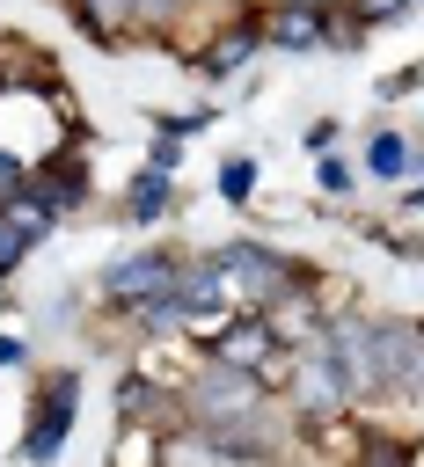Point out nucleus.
Listing matches in <instances>:
<instances>
[{
	"label": "nucleus",
	"instance_id": "cd10ccee",
	"mask_svg": "<svg viewBox=\"0 0 424 467\" xmlns=\"http://www.w3.org/2000/svg\"><path fill=\"white\" fill-rule=\"evenodd\" d=\"M402 204H409V212H424V182H417V190H402Z\"/></svg>",
	"mask_w": 424,
	"mask_h": 467
},
{
	"label": "nucleus",
	"instance_id": "2eb2a0df",
	"mask_svg": "<svg viewBox=\"0 0 424 467\" xmlns=\"http://www.w3.org/2000/svg\"><path fill=\"white\" fill-rule=\"evenodd\" d=\"M168 212H175V175L139 168V175L124 182V219H132V226H161Z\"/></svg>",
	"mask_w": 424,
	"mask_h": 467
},
{
	"label": "nucleus",
	"instance_id": "c85d7f7f",
	"mask_svg": "<svg viewBox=\"0 0 424 467\" xmlns=\"http://www.w3.org/2000/svg\"><path fill=\"white\" fill-rule=\"evenodd\" d=\"M314 7H336V0H314Z\"/></svg>",
	"mask_w": 424,
	"mask_h": 467
},
{
	"label": "nucleus",
	"instance_id": "5701e85b",
	"mask_svg": "<svg viewBox=\"0 0 424 467\" xmlns=\"http://www.w3.org/2000/svg\"><path fill=\"white\" fill-rule=\"evenodd\" d=\"M22 190H29V161L0 146V204H7V197H22Z\"/></svg>",
	"mask_w": 424,
	"mask_h": 467
},
{
	"label": "nucleus",
	"instance_id": "f257e3e1",
	"mask_svg": "<svg viewBox=\"0 0 424 467\" xmlns=\"http://www.w3.org/2000/svg\"><path fill=\"white\" fill-rule=\"evenodd\" d=\"M212 263L227 270V285H234V306H241V314H270V306L300 299V285H314V270H307L300 255H285V248H270V241H256V234L219 241V248H212Z\"/></svg>",
	"mask_w": 424,
	"mask_h": 467
},
{
	"label": "nucleus",
	"instance_id": "1a4fd4ad",
	"mask_svg": "<svg viewBox=\"0 0 424 467\" xmlns=\"http://www.w3.org/2000/svg\"><path fill=\"white\" fill-rule=\"evenodd\" d=\"M314 343H322L329 365L344 372L351 401H373V314H329Z\"/></svg>",
	"mask_w": 424,
	"mask_h": 467
},
{
	"label": "nucleus",
	"instance_id": "ddd939ff",
	"mask_svg": "<svg viewBox=\"0 0 424 467\" xmlns=\"http://www.w3.org/2000/svg\"><path fill=\"white\" fill-rule=\"evenodd\" d=\"M66 22H73L88 44H102V51L132 44V0H66Z\"/></svg>",
	"mask_w": 424,
	"mask_h": 467
},
{
	"label": "nucleus",
	"instance_id": "f8f14e48",
	"mask_svg": "<svg viewBox=\"0 0 424 467\" xmlns=\"http://www.w3.org/2000/svg\"><path fill=\"white\" fill-rule=\"evenodd\" d=\"M358 175L402 182V190H409V131H402V124H373L366 146H358Z\"/></svg>",
	"mask_w": 424,
	"mask_h": 467
},
{
	"label": "nucleus",
	"instance_id": "39448f33",
	"mask_svg": "<svg viewBox=\"0 0 424 467\" xmlns=\"http://www.w3.org/2000/svg\"><path fill=\"white\" fill-rule=\"evenodd\" d=\"M73 423H80V372L58 365V372L37 379V401H29V423H22V467H58Z\"/></svg>",
	"mask_w": 424,
	"mask_h": 467
},
{
	"label": "nucleus",
	"instance_id": "20e7f679",
	"mask_svg": "<svg viewBox=\"0 0 424 467\" xmlns=\"http://www.w3.org/2000/svg\"><path fill=\"white\" fill-rule=\"evenodd\" d=\"M285 416H292L300 431H329V423L351 416V387H344V372L329 365L322 343H300V350H292V372H285Z\"/></svg>",
	"mask_w": 424,
	"mask_h": 467
},
{
	"label": "nucleus",
	"instance_id": "bb28decb",
	"mask_svg": "<svg viewBox=\"0 0 424 467\" xmlns=\"http://www.w3.org/2000/svg\"><path fill=\"white\" fill-rule=\"evenodd\" d=\"M387 248H395V255H409V263L424 255V241H417V234H387Z\"/></svg>",
	"mask_w": 424,
	"mask_h": 467
},
{
	"label": "nucleus",
	"instance_id": "f03ea898",
	"mask_svg": "<svg viewBox=\"0 0 424 467\" xmlns=\"http://www.w3.org/2000/svg\"><path fill=\"white\" fill-rule=\"evenodd\" d=\"M183 255H190V248H175V241H139V248L110 255V263H102V277H95L102 306H110V314H139V306H154L161 292H175Z\"/></svg>",
	"mask_w": 424,
	"mask_h": 467
},
{
	"label": "nucleus",
	"instance_id": "6ab92c4d",
	"mask_svg": "<svg viewBox=\"0 0 424 467\" xmlns=\"http://www.w3.org/2000/svg\"><path fill=\"white\" fill-rule=\"evenodd\" d=\"M0 219H7L15 234H29V241H44V234L58 226V219H51V212H44V204H37L29 190H22V197H7V204H0Z\"/></svg>",
	"mask_w": 424,
	"mask_h": 467
},
{
	"label": "nucleus",
	"instance_id": "a211bd4d",
	"mask_svg": "<svg viewBox=\"0 0 424 467\" xmlns=\"http://www.w3.org/2000/svg\"><path fill=\"white\" fill-rule=\"evenodd\" d=\"M256 175H263V168H256V153H227V161H219V175H212L219 204H234V212H241V204L256 197Z\"/></svg>",
	"mask_w": 424,
	"mask_h": 467
},
{
	"label": "nucleus",
	"instance_id": "dca6fc26",
	"mask_svg": "<svg viewBox=\"0 0 424 467\" xmlns=\"http://www.w3.org/2000/svg\"><path fill=\"white\" fill-rule=\"evenodd\" d=\"M336 15H344V29L366 44V36H380V29H402V22L417 15V0H336Z\"/></svg>",
	"mask_w": 424,
	"mask_h": 467
},
{
	"label": "nucleus",
	"instance_id": "412c9836",
	"mask_svg": "<svg viewBox=\"0 0 424 467\" xmlns=\"http://www.w3.org/2000/svg\"><path fill=\"white\" fill-rule=\"evenodd\" d=\"M205 124H212V109H168V117H154L161 139H197Z\"/></svg>",
	"mask_w": 424,
	"mask_h": 467
},
{
	"label": "nucleus",
	"instance_id": "423d86ee",
	"mask_svg": "<svg viewBox=\"0 0 424 467\" xmlns=\"http://www.w3.org/2000/svg\"><path fill=\"white\" fill-rule=\"evenodd\" d=\"M424 394V328L402 314H373V401Z\"/></svg>",
	"mask_w": 424,
	"mask_h": 467
},
{
	"label": "nucleus",
	"instance_id": "f3484780",
	"mask_svg": "<svg viewBox=\"0 0 424 467\" xmlns=\"http://www.w3.org/2000/svg\"><path fill=\"white\" fill-rule=\"evenodd\" d=\"M351 467H409V438L358 423V431H351Z\"/></svg>",
	"mask_w": 424,
	"mask_h": 467
},
{
	"label": "nucleus",
	"instance_id": "9d476101",
	"mask_svg": "<svg viewBox=\"0 0 424 467\" xmlns=\"http://www.w3.org/2000/svg\"><path fill=\"white\" fill-rule=\"evenodd\" d=\"M117 431H139V438L183 431L175 387H168V379H146V372H124V379H117Z\"/></svg>",
	"mask_w": 424,
	"mask_h": 467
},
{
	"label": "nucleus",
	"instance_id": "0eeeda50",
	"mask_svg": "<svg viewBox=\"0 0 424 467\" xmlns=\"http://www.w3.org/2000/svg\"><path fill=\"white\" fill-rule=\"evenodd\" d=\"M205 358H219V365H234V372H256V379H278L285 343H278L270 314H227V321L205 336Z\"/></svg>",
	"mask_w": 424,
	"mask_h": 467
},
{
	"label": "nucleus",
	"instance_id": "aec40b11",
	"mask_svg": "<svg viewBox=\"0 0 424 467\" xmlns=\"http://www.w3.org/2000/svg\"><path fill=\"white\" fill-rule=\"evenodd\" d=\"M314 182H322V197H351V190H358V168H351L344 153H322V161H314Z\"/></svg>",
	"mask_w": 424,
	"mask_h": 467
},
{
	"label": "nucleus",
	"instance_id": "c756f323",
	"mask_svg": "<svg viewBox=\"0 0 424 467\" xmlns=\"http://www.w3.org/2000/svg\"><path fill=\"white\" fill-rule=\"evenodd\" d=\"M417 328H424V321H417Z\"/></svg>",
	"mask_w": 424,
	"mask_h": 467
},
{
	"label": "nucleus",
	"instance_id": "b1692460",
	"mask_svg": "<svg viewBox=\"0 0 424 467\" xmlns=\"http://www.w3.org/2000/svg\"><path fill=\"white\" fill-rule=\"evenodd\" d=\"M22 365H29V343H22V336H7V328H0V372H22Z\"/></svg>",
	"mask_w": 424,
	"mask_h": 467
},
{
	"label": "nucleus",
	"instance_id": "4be33fe9",
	"mask_svg": "<svg viewBox=\"0 0 424 467\" xmlns=\"http://www.w3.org/2000/svg\"><path fill=\"white\" fill-rule=\"evenodd\" d=\"M146 168H154V175H183V139H161V131H154V146H146Z\"/></svg>",
	"mask_w": 424,
	"mask_h": 467
},
{
	"label": "nucleus",
	"instance_id": "4468645a",
	"mask_svg": "<svg viewBox=\"0 0 424 467\" xmlns=\"http://www.w3.org/2000/svg\"><path fill=\"white\" fill-rule=\"evenodd\" d=\"M197 0H132V44H175L190 29Z\"/></svg>",
	"mask_w": 424,
	"mask_h": 467
},
{
	"label": "nucleus",
	"instance_id": "a878e982",
	"mask_svg": "<svg viewBox=\"0 0 424 467\" xmlns=\"http://www.w3.org/2000/svg\"><path fill=\"white\" fill-rule=\"evenodd\" d=\"M197 7H212V22H227V15H249V7H263V0H197Z\"/></svg>",
	"mask_w": 424,
	"mask_h": 467
},
{
	"label": "nucleus",
	"instance_id": "7ed1b4c3",
	"mask_svg": "<svg viewBox=\"0 0 424 467\" xmlns=\"http://www.w3.org/2000/svg\"><path fill=\"white\" fill-rule=\"evenodd\" d=\"M358 36L344 29L336 7L314 0H263V51L270 58H322V51H351Z\"/></svg>",
	"mask_w": 424,
	"mask_h": 467
},
{
	"label": "nucleus",
	"instance_id": "9b49d317",
	"mask_svg": "<svg viewBox=\"0 0 424 467\" xmlns=\"http://www.w3.org/2000/svg\"><path fill=\"white\" fill-rule=\"evenodd\" d=\"M29 197H37L51 219H66V212H80V204L95 197V175H88L80 153H44V161H29Z\"/></svg>",
	"mask_w": 424,
	"mask_h": 467
},
{
	"label": "nucleus",
	"instance_id": "393cba45",
	"mask_svg": "<svg viewBox=\"0 0 424 467\" xmlns=\"http://www.w3.org/2000/svg\"><path fill=\"white\" fill-rule=\"evenodd\" d=\"M336 131H344L336 117H314V124H307V146H314V153H329V146H336Z\"/></svg>",
	"mask_w": 424,
	"mask_h": 467
},
{
	"label": "nucleus",
	"instance_id": "6e6552de",
	"mask_svg": "<svg viewBox=\"0 0 424 467\" xmlns=\"http://www.w3.org/2000/svg\"><path fill=\"white\" fill-rule=\"evenodd\" d=\"M249 58H263V7H249V15H227V22H212L205 29V44L190 51V66H197V80H234Z\"/></svg>",
	"mask_w": 424,
	"mask_h": 467
}]
</instances>
